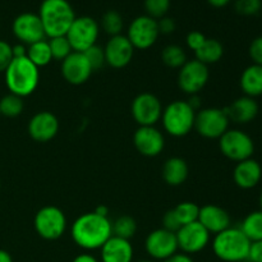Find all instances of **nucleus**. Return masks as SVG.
I'll return each instance as SVG.
<instances>
[{
	"label": "nucleus",
	"instance_id": "nucleus-1",
	"mask_svg": "<svg viewBox=\"0 0 262 262\" xmlns=\"http://www.w3.org/2000/svg\"><path fill=\"white\" fill-rule=\"evenodd\" d=\"M73 242L86 251L100 250L113 235L112 222L97 212H86L77 217L71 228Z\"/></svg>",
	"mask_w": 262,
	"mask_h": 262
},
{
	"label": "nucleus",
	"instance_id": "nucleus-2",
	"mask_svg": "<svg viewBox=\"0 0 262 262\" xmlns=\"http://www.w3.org/2000/svg\"><path fill=\"white\" fill-rule=\"evenodd\" d=\"M5 84L10 94L19 97L32 95L40 83V69L27 58H13L4 72Z\"/></svg>",
	"mask_w": 262,
	"mask_h": 262
},
{
	"label": "nucleus",
	"instance_id": "nucleus-3",
	"mask_svg": "<svg viewBox=\"0 0 262 262\" xmlns=\"http://www.w3.org/2000/svg\"><path fill=\"white\" fill-rule=\"evenodd\" d=\"M46 37L66 36L76 14L68 0H43L38 9Z\"/></svg>",
	"mask_w": 262,
	"mask_h": 262
},
{
	"label": "nucleus",
	"instance_id": "nucleus-4",
	"mask_svg": "<svg viewBox=\"0 0 262 262\" xmlns=\"http://www.w3.org/2000/svg\"><path fill=\"white\" fill-rule=\"evenodd\" d=\"M251 242L239 228L229 227L215 234L212 251L219 260L224 262H242L248 257Z\"/></svg>",
	"mask_w": 262,
	"mask_h": 262
},
{
	"label": "nucleus",
	"instance_id": "nucleus-5",
	"mask_svg": "<svg viewBox=\"0 0 262 262\" xmlns=\"http://www.w3.org/2000/svg\"><path fill=\"white\" fill-rule=\"evenodd\" d=\"M196 112L187 101L176 100L170 102L161 114L164 130L173 137H184L194 128Z\"/></svg>",
	"mask_w": 262,
	"mask_h": 262
},
{
	"label": "nucleus",
	"instance_id": "nucleus-6",
	"mask_svg": "<svg viewBox=\"0 0 262 262\" xmlns=\"http://www.w3.org/2000/svg\"><path fill=\"white\" fill-rule=\"evenodd\" d=\"M33 228L42 239L56 241L67 230L66 214L59 207L49 205L38 210L33 219Z\"/></svg>",
	"mask_w": 262,
	"mask_h": 262
},
{
	"label": "nucleus",
	"instance_id": "nucleus-7",
	"mask_svg": "<svg viewBox=\"0 0 262 262\" xmlns=\"http://www.w3.org/2000/svg\"><path fill=\"white\" fill-rule=\"evenodd\" d=\"M229 118L224 109L205 107L199 110L194 118V128L200 136L209 140H219L229 129Z\"/></svg>",
	"mask_w": 262,
	"mask_h": 262
},
{
	"label": "nucleus",
	"instance_id": "nucleus-8",
	"mask_svg": "<svg viewBox=\"0 0 262 262\" xmlns=\"http://www.w3.org/2000/svg\"><path fill=\"white\" fill-rule=\"evenodd\" d=\"M220 152L229 160L239 163L252 158L255 142L247 133L241 129H228L219 138Z\"/></svg>",
	"mask_w": 262,
	"mask_h": 262
},
{
	"label": "nucleus",
	"instance_id": "nucleus-9",
	"mask_svg": "<svg viewBox=\"0 0 262 262\" xmlns=\"http://www.w3.org/2000/svg\"><path fill=\"white\" fill-rule=\"evenodd\" d=\"M99 33V23L94 18L82 15V17H76V19L69 27L66 37L71 43L72 50L77 51V53H84L91 46L96 45Z\"/></svg>",
	"mask_w": 262,
	"mask_h": 262
},
{
	"label": "nucleus",
	"instance_id": "nucleus-10",
	"mask_svg": "<svg viewBox=\"0 0 262 262\" xmlns=\"http://www.w3.org/2000/svg\"><path fill=\"white\" fill-rule=\"evenodd\" d=\"M125 36L135 49H138V50L150 49L151 46L155 45L160 36L158 20L148 17L147 14L140 15L130 22Z\"/></svg>",
	"mask_w": 262,
	"mask_h": 262
},
{
	"label": "nucleus",
	"instance_id": "nucleus-11",
	"mask_svg": "<svg viewBox=\"0 0 262 262\" xmlns=\"http://www.w3.org/2000/svg\"><path fill=\"white\" fill-rule=\"evenodd\" d=\"M210 78L209 67L202 64L201 61L187 60L178 73V86L184 94L199 95Z\"/></svg>",
	"mask_w": 262,
	"mask_h": 262
},
{
	"label": "nucleus",
	"instance_id": "nucleus-12",
	"mask_svg": "<svg viewBox=\"0 0 262 262\" xmlns=\"http://www.w3.org/2000/svg\"><path fill=\"white\" fill-rule=\"evenodd\" d=\"M163 105L158 96L150 92H142L137 95L130 105V113L133 119L140 127L142 125H155L161 119Z\"/></svg>",
	"mask_w": 262,
	"mask_h": 262
},
{
	"label": "nucleus",
	"instance_id": "nucleus-13",
	"mask_svg": "<svg viewBox=\"0 0 262 262\" xmlns=\"http://www.w3.org/2000/svg\"><path fill=\"white\" fill-rule=\"evenodd\" d=\"M12 31L14 37L26 46L46 38L42 23L36 13L27 12L17 15L12 23Z\"/></svg>",
	"mask_w": 262,
	"mask_h": 262
},
{
	"label": "nucleus",
	"instance_id": "nucleus-14",
	"mask_svg": "<svg viewBox=\"0 0 262 262\" xmlns=\"http://www.w3.org/2000/svg\"><path fill=\"white\" fill-rule=\"evenodd\" d=\"M178 248L186 255L201 252L210 242V233L199 222L183 225L176 233Z\"/></svg>",
	"mask_w": 262,
	"mask_h": 262
},
{
	"label": "nucleus",
	"instance_id": "nucleus-15",
	"mask_svg": "<svg viewBox=\"0 0 262 262\" xmlns=\"http://www.w3.org/2000/svg\"><path fill=\"white\" fill-rule=\"evenodd\" d=\"M145 250L154 260H166L179 250L176 233L169 232L164 228L154 230L146 237Z\"/></svg>",
	"mask_w": 262,
	"mask_h": 262
},
{
	"label": "nucleus",
	"instance_id": "nucleus-16",
	"mask_svg": "<svg viewBox=\"0 0 262 262\" xmlns=\"http://www.w3.org/2000/svg\"><path fill=\"white\" fill-rule=\"evenodd\" d=\"M133 143L141 155L155 158L163 152L165 147V138L155 125H142L135 132Z\"/></svg>",
	"mask_w": 262,
	"mask_h": 262
},
{
	"label": "nucleus",
	"instance_id": "nucleus-17",
	"mask_svg": "<svg viewBox=\"0 0 262 262\" xmlns=\"http://www.w3.org/2000/svg\"><path fill=\"white\" fill-rule=\"evenodd\" d=\"M135 50L127 36L117 35L109 38L104 48L105 61L114 69H122L130 63Z\"/></svg>",
	"mask_w": 262,
	"mask_h": 262
},
{
	"label": "nucleus",
	"instance_id": "nucleus-18",
	"mask_svg": "<svg viewBox=\"0 0 262 262\" xmlns=\"http://www.w3.org/2000/svg\"><path fill=\"white\" fill-rule=\"evenodd\" d=\"M92 68L83 53L72 51L61 61V76L68 83L79 86L89 81L92 74Z\"/></svg>",
	"mask_w": 262,
	"mask_h": 262
},
{
	"label": "nucleus",
	"instance_id": "nucleus-19",
	"mask_svg": "<svg viewBox=\"0 0 262 262\" xmlns=\"http://www.w3.org/2000/svg\"><path fill=\"white\" fill-rule=\"evenodd\" d=\"M28 135L33 141L40 143L49 142L59 132V120L50 112H38L28 122Z\"/></svg>",
	"mask_w": 262,
	"mask_h": 262
},
{
	"label": "nucleus",
	"instance_id": "nucleus-20",
	"mask_svg": "<svg viewBox=\"0 0 262 262\" xmlns=\"http://www.w3.org/2000/svg\"><path fill=\"white\" fill-rule=\"evenodd\" d=\"M197 222L210 233L217 234L230 227V215L227 210L216 205H205L200 207L199 220Z\"/></svg>",
	"mask_w": 262,
	"mask_h": 262
},
{
	"label": "nucleus",
	"instance_id": "nucleus-21",
	"mask_svg": "<svg viewBox=\"0 0 262 262\" xmlns=\"http://www.w3.org/2000/svg\"><path fill=\"white\" fill-rule=\"evenodd\" d=\"M262 168L252 158L237 163L233 170V181L242 189H252L261 182Z\"/></svg>",
	"mask_w": 262,
	"mask_h": 262
},
{
	"label": "nucleus",
	"instance_id": "nucleus-22",
	"mask_svg": "<svg viewBox=\"0 0 262 262\" xmlns=\"http://www.w3.org/2000/svg\"><path fill=\"white\" fill-rule=\"evenodd\" d=\"M133 247L129 241L119 237H112L100 248L101 262H132Z\"/></svg>",
	"mask_w": 262,
	"mask_h": 262
},
{
	"label": "nucleus",
	"instance_id": "nucleus-23",
	"mask_svg": "<svg viewBox=\"0 0 262 262\" xmlns=\"http://www.w3.org/2000/svg\"><path fill=\"white\" fill-rule=\"evenodd\" d=\"M224 110L229 120H233L238 124H247L257 117L260 107L253 97L241 96Z\"/></svg>",
	"mask_w": 262,
	"mask_h": 262
},
{
	"label": "nucleus",
	"instance_id": "nucleus-24",
	"mask_svg": "<svg viewBox=\"0 0 262 262\" xmlns=\"http://www.w3.org/2000/svg\"><path fill=\"white\" fill-rule=\"evenodd\" d=\"M189 168L186 160L178 156L169 158L164 163L163 169H161V176H163L164 182L168 186L178 187L183 184L188 178Z\"/></svg>",
	"mask_w": 262,
	"mask_h": 262
},
{
	"label": "nucleus",
	"instance_id": "nucleus-25",
	"mask_svg": "<svg viewBox=\"0 0 262 262\" xmlns=\"http://www.w3.org/2000/svg\"><path fill=\"white\" fill-rule=\"evenodd\" d=\"M241 90L245 96L258 97L262 95V67L251 64L241 74Z\"/></svg>",
	"mask_w": 262,
	"mask_h": 262
},
{
	"label": "nucleus",
	"instance_id": "nucleus-26",
	"mask_svg": "<svg viewBox=\"0 0 262 262\" xmlns=\"http://www.w3.org/2000/svg\"><path fill=\"white\" fill-rule=\"evenodd\" d=\"M196 60L209 67V64H215L224 55V46L219 40L215 38H206L201 48L194 51Z\"/></svg>",
	"mask_w": 262,
	"mask_h": 262
},
{
	"label": "nucleus",
	"instance_id": "nucleus-27",
	"mask_svg": "<svg viewBox=\"0 0 262 262\" xmlns=\"http://www.w3.org/2000/svg\"><path fill=\"white\" fill-rule=\"evenodd\" d=\"M239 229L242 230L243 234L250 239V242H256V241H262V211L256 210V211L250 212L245 220L241 224Z\"/></svg>",
	"mask_w": 262,
	"mask_h": 262
},
{
	"label": "nucleus",
	"instance_id": "nucleus-28",
	"mask_svg": "<svg viewBox=\"0 0 262 262\" xmlns=\"http://www.w3.org/2000/svg\"><path fill=\"white\" fill-rule=\"evenodd\" d=\"M27 58L30 59L38 69L48 66V64L53 60L50 46H49L48 41L41 40L38 41V42L32 43V45H28Z\"/></svg>",
	"mask_w": 262,
	"mask_h": 262
},
{
	"label": "nucleus",
	"instance_id": "nucleus-29",
	"mask_svg": "<svg viewBox=\"0 0 262 262\" xmlns=\"http://www.w3.org/2000/svg\"><path fill=\"white\" fill-rule=\"evenodd\" d=\"M137 232V223L129 215H122L112 222V233L114 237L129 241Z\"/></svg>",
	"mask_w": 262,
	"mask_h": 262
},
{
	"label": "nucleus",
	"instance_id": "nucleus-30",
	"mask_svg": "<svg viewBox=\"0 0 262 262\" xmlns=\"http://www.w3.org/2000/svg\"><path fill=\"white\" fill-rule=\"evenodd\" d=\"M161 60L169 68L179 69L186 64L187 54L184 49L179 45H168L161 51Z\"/></svg>",
	"mask_w": 262,
	"mask_h": 262
},
{
	"label": "nucleus",
	"instance_id": "nucleus-31",
	"mask_svg": "<svg viewBox=\"0 0 262 262\" xmlns=\"http://www.w3.org/2000/svg\"><path fill=\"white\" fill-rule=\"evenodd\" d=\"M25 102L22 97L14 94H8L0 99V114L7 118H15L22 114Z\"/></svg>",
	"mask_w": 262,
	"mask_h": 262
},
{
	"label": "nucleus",
	"instance_id": "nucleus-32",
	"mask_svg": "<svg viewBox=\"0 0 262 262\" xmlns=\"http://www.w3.org/2000/svg\"><path fill=\"white\" fill-rule=\"evenodd\" d=\"M174 214H176L177 219L181 223V225L191 224L199 220L200 214V206H197L193 202H182V204L177 205L173 209Z\"/></svg>",
	"mask_w": 262,
	"mask_h": 262
},
{
	"label": "nucleus",
	"instance_id": "nucleus-33",
	"mask_svg": "<svg viewBox=\"0 0 262 262\" xmlns=\"http://www.w3.org/2000/svg\"><path fill=\"white\" fill-rule=\"evenodd\" d=\"M101 28L110 36L120 35L123 30V18L117 10H107L101 18Z\"/></svg>",
	"mask_w": 262,
	"mask_h": 262
},
{
	"label": "nucleus",
	"instance_id": "nucleus-34",
	"mask_svg": "<svg viewBox=\"0 0 262 262\" xmlns=\"http://www.w3.org/2000/svg\"><path fill=\"white\" fill-rule=\"evenodd\" d=\"M49 46H50L51 56L55 60L63 61L69 54L72 53L71 43H69L68 38L66 36H58V37H51L49 38Z\"/></svg>",
	"mask_w": 262,
	"mask_h": 262
},
{
	"label": "nucleus",
	"instance_id": "nucleus-35",
	"mask_svg": "<svg viewBox=\"0 0 262 262\" xmlns=\"http://www.w3.org/2000/svg\"><path fill=\"white\" fill-rule=\"evenodd\" d=\"M170 8V0H145V9L148 17L160 19L165 17Z\"/></svg>",
	"mask_w": 262,
	"mask_h": 262
},
{
	"label": "nucleus",
	"instance_id": "nucleus-36",
	"mask_svg": "<svg viewBox=\"0 0 262 262\" xmlns=\"http://www.w3.org/2000/svg\"><path fill=\"white\" fill-rule=\"evenodd\" d=\"M84 56L89 60L90 66H91L92 71H99L100 68L106 64L105 61V53H104V48L99 45H94L89 49V50L84 51Z\"/></svg>",
	"mask_w": 262,
	"mask_h": 262
},
{
	"label": "nucleus",
	"instance_id": "nucleus-37",
	"mask_svg": "<svg viewBox=\"0 0 262 262\" xmlns=\"http://www.w3.org/2000/svg\"><path fill=\"white\" fill-rule=\"evenodd\" d=\"M234 8L238 14L250 17L262 9V0H235Z\"/></svg>",
	"mask_w": 262,
	"mask_h": 262
},
{
	"label": "nucleus",
	"instance_id": "nucleus-38",
	"mask_svg": "<svg viewBox=\"0 0 262 262\" xmlns=\"http://www.w3.org/2000/svg\"><path fill=\"white\" fill-rule=\"evenodd\" d=\"M13 60L12 45L7 41L0 40V73H4Z\"/></svg>",
	"mask_w": 262,
	"mask_h": 262
},
{
	"label": "nucleus",
	"instance_id": "nucleus-39",
	"mask_svg": "<svg viewBox=\"0 0 262 262\" xmlns=\"http://www.w3.org/2000/svg\"><path fill=\"white\" fill-rule=\"evenodd\" d=\"M248 54H250V58L253 64L262 67V36L253 38L248 48Z\"/></svg>",
	"mask_w": 262,
	"mask_h": 262
},
{
	"label": "nucleus",
	"instance_id": "nucleus-40",
	"mask_svg": "<svg viewBox=\"0 0 262 262\" xmlns=\"http://www.w3.org/2000/svg\"><path fill=\"white\" fill-rule=\"evenodd\" d=\"M206 38H207L206 36H205L202 32H200V31H191V32L187 35V38H186L187 46H188L191 50L197 51L200 48H201L202 43L206 41Z\"/></svg>",
	"mask_w": 262,
	"mask_h": 262
},
{
	"label": "nucleus",
	"instance_id": "nucleus-41",
	"mask_svg": "<svg viewBox=\"0 0 262 262\" xmlns=\"http://www.w3.org/2000/svg\"><path fill=\"white\" fill-rule=\"evenodd\" d=\"M163 228L164 229L169 230L171 233H177L182 228L181 223L177 219L176 214H174L173 210H169L165 212V215L163 216Z\"/></svg>",
	"mask_w": 262,
	"mask_h": 262
},
{
	"label": "nucleus",
	"instance_id": "nucleus-42",
	"mask_svg": "<svg viewBox=\"0 0 262 262\" xmlns=\"http://www.w3.org/2000/svg\"><path fill=\"white\" fill-rule=\"evenodd\" d=\"M158 27L160 35H170L176 31V20L165 15V17L158 19Z\"/></svg>",
	"mask_w": 262,
	"mask_h": 262
},
{
	"label": "nucleus",
	"instance_id": "nucleus-43",
	"mask_svg": "<svg viewBox=\"0 0 262 262\" xmlns=\"http://www.w3.org/2000/svg\"><path fill=\"white\" fill-rule=\"evenodd\" d=\"M247 260L250 262H262V241L251 242Z\"/></svg>",
	"mask_w": 262,
	"mask_h": 262
},
{
	"label": "nucleus",
	"instance_id": "nucleus-44",
	"mask_svg": "<svg viewBox=\"0 0 262 262\" xmlns=\"http://www.w3.org/2000/svg\"><path fill=\"white\" fill-rule=\"evenodd\" d=\"M163 262H194L192 260V257L189 255H186V253L181 252V253H174L173 256H170L169 258L164 260Z\"/></svg>",
	"mask_w": 262,
	"mask_h": 262
},
{
	"label": "nucleus",
	"instance_id": "nucleus-45",
	"mask_svg": "<svg viewBox=\"0 0 262 262\" xmlns=\"http://www.w3.org/2000/svg\"><path fill=\"white\" fill-rule=\"evenodd\" d=\"M13 50V58H25L27 56V46L23 43H17V45L12 46Z\"/></svg>",
	"mask_w": 262,
	"mask_h": 262
},
{
	"label": "nucleus",
	"instance_id": "nucleus-46",
	"mask_svg": "<svg viewBox=\"0 0 262 262\" xmlns=\"http://www.w3.org/2000/svg\"><path fill=\"white\" fill-rule=\"evenodd\" d=\"M187 102H188L189 106H191L196 113L199 112V110H201V99H200L199 95H191Z\"/></svg>",
	"mask_w": 262,
	"mask_h": 262
},
{
	"label": "nucleus",
	"instance_id": "nucleus-47",
	"mask_svg": "<svg viewBox=\"0 0 262 262\" xmlns=\"http://www.w3.org/2000/svg\"><path fill=\"white\" fill-rule=\"evenodd\" d=\"M72 262H100L95 256L90 255V253H81V255L76 256Z\"/></svg>",
	"mask_w": 262,
	"mask_h": 262
},
{
	"label": "nucleus",
	"instance_id": "nucleus-48",
	"mask_svg": "<svg viewBox=\"0 0 262 262\" xmlns=\"http://www.w3.org/2000/svg\"><path fill=\"white\" fill-rule=\"evenodd\" d=\"M230 2H232V0H207V3L214 8H224L227 7Z\"/></svg>",
	"mask_w": 262,
	"mask_h": 262
},
{
	"label": "nucleus",
	"instance_id": "nucleus-49",
	"mask_svg": "<svg viewBox=\"0 0 262 262\" xmlns=\"http://www.w3.org/2000/svg\"><path fill=\"white\" fill-rule=\"evenodd\" d=\"M0 262H13V258L9 255V252H7L4 250H0Z\"/></svg>",
	"mask_w": 262,
	"mask_h": 262
},
{
	"label": "nucleus",
	"instance_id": "nucleus-50",
	"mask_svg": "<svg viewBox=\"0 0 262 262\" xmlns=\"http://www.w3.org/2000/svg\"><path fill=\"white\" fill-rule=\"evenodd\" d=\"M95 212H97V214L101 215V216H107V214H109V209H107L106 206H104V205H101V206L96 207Z\"/></svg>",
	"mask_w": 262,
	"mask_h": 262
},
{
	"label": "nucleus",
	"instance_id": "nucleus-51",
	"mask_svg": "<svg viewBox=\"0 0 262 262\" xmlns=\"http://www.w3.org/2000/svg\"><path fill=\"white\" fill-rule=\"evenodd\" d=\"M258 202H260V210L262 211V191L260 193V197H258Z\"/></svg>",
	"mask_w": 262,
	"mask_h": 262
},
{
	"label": "nucleus",
	"instance_id": "nucleus-52",
	"mask_svg": "<svg viewBox=\"0 0 262 262\" xmlns=\"http://www.w3.org/2000/svg\"><path fill=\"white\" fill-rule=\"evenodd\" d=\"M138 262H154V261H150V260H142V261H138Z\"/></svg>",
	"mask_w": 262,
	"mask_h": 262
},
{
	"label": "nucleus",
	"instance_id": "nucleus-53",
	"mask_svg": "<svg viewBox=\"0 0 262 262\" xmlns=\"http://www.w3.org/2000/svg\"><path fill=\"white\" fill-rule=\"evenodd\" d=\"M0 117H2V114H0Z\"/></svg>",
	"mask_w": 262,
	"mask_h": 262
},
{
	"label": "nucleus",
	"instance_id": "nucleus-54",
	"mask_svg": "<svg viewBox=\"0 0 262 262\" xmlns=\"http://www.w3.org/2000/svg\"><path fill=\"white\" fill-rule=\"evenodd\" d=\"M261 10H262V9H261Z\"/></svg>",
	"mask_w": 262,
	"mask_h": 262
}]
</instances>
